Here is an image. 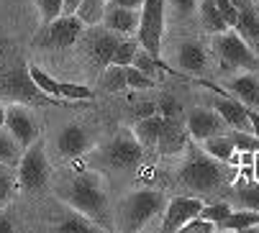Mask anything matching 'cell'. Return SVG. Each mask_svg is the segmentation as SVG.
<instances>
[{"label": "cell", "instance_id": "6da1fadb", "mask_svg": "<svg viewBox=\"0 0 259 233\" xmlns=\"http://www.w3.org/2000/svg\"><path fill=\"white\" fill-rule=\"evenodd\" d=\"M0 100L23 103V105H67L57 98L44 95L33 85L28 64L21 52L6 41H0Z\"/></svg>", "mask_w": 259, "mask_h": 233}, {"label": "cell", "instance_id": "7a4b0ae2", "mask_svg": "<svg viewBox=\"0 0 259 233\" xmlns=\"http://www.w3.org/2000/svg\"><path fill=\"white\" fill-rule=\"evenodd\" d=\"M231 179H236V167L213 159L200 146L188 149V157L177 172V184L190 195H210Z\"/></svg>", "mask_w": 259, "mask_h": 233}, {"label": "cell", "instance_id": "3957f363", "mask_svg": "<svg viewBox=\"0 0 259 233\" xmlns=\"http://www.w3.org/2000/svg\"><path fill=\"white\" fill-rule=\"evenodd\" d=\"M64 198L72 210H77V213L88 215L93 223H100L103 228H108V195H105V187L98 174H93V172L75 174L69 179Z\"/></svg>", "mask_w": 259, "mask_h": 233}, {"label": "cell", "instance_id": "277c9868", "mask_svg": "<svg viewBox=\"0 0 259 233\" xmlns=\"http://www.w3.org/2000/svg\"><path fill=\"white\" fill-rule=\"evenodd\" d=\"M213 54L218 57V64L224 72H236V69H256V52L244 41L234 31L226 28L224 33H213Z\"/></svg>", "mask_w": 259, "mask_h": 233}, {"label": "cell", "instance_id": "5b68a950", "mask_svg": "<svg viewBox=\"0 0 259 233\" xmlns=\"http://www.w3.org/2000/svg\"><path fill=\"white\" fill-rule=\"evenodd\" d=\"M49 182V162L44 154V138L36 136L21 154L18 159V172H16V184L26 192L44 190Z\"/></svg>", "mask_w": 259, "mask_h": 233}, {"label": "cell", "instance_id": "8992f818", "mask_svg": "<svg viewBox=\"0 0 259 233\" xmlns=\"http://www.w3.org/2000/svg\"><path fill=\"white\" fill-rule=\"evenodd\" d=\"M164 8L167 0H144L139 8V28L136 41L152 57L162 54V33H164Z\"/></svg>", "mask_w": 259, "mask_h": 233}, {"label": "cell", "instance_id": "52a82bcc", "mask_svg": "<svg viewBox=\"0 0 259 233\" xmlns=\"http://www.w3.org/2000/svg\"><path fill=\"white\" fill-rule=\"evenodd\" d=\"M141 157H144V146L128 131H121L93 154V159L105 164L108 169H134L141 162Z\"/></svg>", "mask_w": 259, "mask_h": 233}, {"label": "cell", "instance_id": "ba28073f", "mask_svg": "<svg viewBox=\"0 0 259 233\" xmlns=\"http://www.w3.org/2000/svg\"><path fill=\"white\" fill-rule=\"evenodd\" d=\"M162 208H164V195L159 190H149V187L134 190L126 198L121 213L123 230H141L144 223H149L154 215H159Z\"/></svg>", "mask_w": 259, "mask_h": 233}, {"label": "cell", "instance_id": "9c48e42d", "mask_svg": "<svg viewBox=\"0 0 259 233\" xmlns=\"http://www.w3.org/2000/svg\"><path fill=\"white\" fill-rule=\"evenodd\" d=\"M85 23L80 21L77 13H69V16H59L49 23L41 26V31L36 33V46L39 49H69L72 44H77V38L82 36Z\"/></svg>", "mask_w": 259, "mask_h": 233}, {"label": "cell", "instance_id": "30bf717a", "mask_svg": "<svg viewBox=\"0 0 259 233\" xmlns=\"http://www.w3.org/2000/svg\"><path fill=\"white\" fill-rule=\"evenodd\" d=\"M203 200L193 198V195H175L172 200L164 203V220H162V230L164 233H177L190 218L200 215Z\"/></svg>", "mask_w": 259, "mask_h": 233}, {"label": "cell", "instance_id": "8fae6325", "mask_svg": "<svg viewBox=\"0 0 259 233\" xmlns=\"http://www.w3.org/2000/svg\"><path fill=\"white\" fill-rule=\"evenodd\" d=\"M3 126L13 133V138L21 144V149H26L36 136H39V128H36V121H33V113L23 103L6 105V121H3Z\"/></svg>", "mask_w": 259, "mask_h": 233}, {"label": "cell", "instance_id": "7c38bea8", "mask_svg": "<svg viewBox=\"0 0 259 233\" xmlns=\"http://www.w3.org/2000/svg\"><path fill=\"white\" fill-rule=\"evenodd\" d=\"M188 136H193L195 141H203V138H210V136H218L224 133L226 123L221 121V115L215 110H208V108H195L190 115H188Z\"/></svg>", "mask_w": 259, "mask_h": 233}, {"label": "cell", "instance_id": "4fadbf2b", "mask_svg": "<svg viewBox=\"0 0 259 233\" xmlns=\"http://www.w3.org/2000/svg\"><path fill=\"white\" fill-rule=\"evenodd\" d=\"M213 110L221 115L229 128H236V131H251V123H249V108L241 103V100H234V95H218L213 100Z\"/></svg>", "mask_w": 259, "mask_h": 233}, {"label": "cell", "instance_id": "5bb4252c", "mask_svg": "<svg viewBox=\"0 0 259 233\" xmlns=\"http://www.w3.org/2000/svg\"><path fill=\"white\" fill-rule=\"evenodd\" d=\"M118 41H121L118 33L108 31L105 26L90 31V36H88V54H90V59H93L100 69H105V67L110 64V59H113V52H116Z\"/></svg>", "mask_w": 259, "mask_h": 233}, {"label": "cell", "instance_id": "9a60e30c", "mask_svg": "<svg viewBox=\"0 0 259 233\" xmlns=\"http://www.w3.org/2000/svg\"><path fill=\"white\" fill-rule=\"evenodd\" d=\"M234 3L239 8V18H236L234 31L259 54V8L251 0H234Z\"/></svg>", "mask_w": 259, "mask_h": 233}, {"label": "cell", "instance_id": "2e32d148", "mask_svg": "<svg viewBox=\"0 0 259 233\" xmlns=\"http://www.w3.org/2000/svg\"><path fill=\"white\" fill-rule=\"evenodd\" d=\"M90 146H93L90 133H88L82 126H75V123L64 126V128L59 131V136H57V149H59L62 157H67V159L82 157V154L90 151Z\"/></svg>", "mask_w": 259, "mask_h": 233}, {"label": "cell", "instance_id": "e0dca14e", "mask_svg": "<svg viewBox=\"0 0 259 233\" xmlns=\"http://www.w3.org/2000/svg\"><path fill=\"white\" fill-rule=\"evenodd\" d=\"M100 23L108 31H113V33H136V28H139V11L108 3L105 11H103Z\"/></svg>", "mask_w": 259, "mask_h": 233}, {"label": "cell", "instance_id": "ac0fdd59", "mask_svg": "<svg viewBox=\"0 0 259 233\" xmlns=\"http://www.w3.org/2000/svg\"><path fill=\"white\" fill-rule=\"evenodd\" d=\"M229 92L236 100H241L246 108L259 110V77H256L254 69H249L244 74H236L234 80L229 82Z\"/></svg>", "mask_w": 259, "mask_h": 233}, {"label": "cell", "instance_id": "d6986e66", "mask_svg": "<svg viewBox=\"0 0 259 233\" xmlns=\"http://www.w3.org/2000/svg\"><path fill=\"white\" fill-rule=\"evenodd\" d=\"M185 136H188V128L177 121V115H162V133L157 141L162 154H177L185 146Z\"/></svg>", "mask_w": 259, "mask_h": 233}, {"label": "cell", "instance_id": "ffe728a7", "mask_svg": "<svg viewBox=\"0 0 259 233\" xmlns=\"http://www.w3.org/2000/svg\"><path fill=\"white\" fill-rule=\"evenodd\" d=\"M177 62H180L182 72H188V74H203L208 69V52L198 41H185L180 46V52H177Z\"/></svg>", "mask_w": 259, "mask_h": 233}, {"label": "cell", "instance_id": "44dd1931", "mask_svg": "<svg viewBox=\"0 0 259 233\" xmlns=\"http://www.w3.org/2000/svg\"><path fill=\"white\" fill-rule=\"evenodd\" d=\"M254 228H259V213L249 210V208L231 210L215 225V230H234V233H246V230H254Z\"/></svg>", "mask_w": 259, "mask_h": 233}, {"label": "cell", "instance_id": "7402d4cb", "mask_svg": "<svg viewBox=\"0 0 259 233\" xmlns=\"http://www.w3.org/2000/svg\"><path fill=\"white\" fill-rule=\"evenodd\" d=\"M159 133H162V115H159V113H154V115H146V118H136L134 136H136V141H139L144 149H152V146H157Z\"/></svg>", "mask_w": 259, "mask_h": 233}, {"label": "cell", "instance_id": "603a6c76", "mask_svg": "<svg viewBox=\"0 0 259 233\" xmlns=\"http://www.w3.org/2000/svg\"><path fill=\"white\" fill-rule=\"evenodd\" d=\"M205 154H210L213 159L218 162H226L231 159V154H234V141L229 133H218V136H210V138H203V146H200Z\"/></svg>", "mask_w": 259, "mask_h": 233}, {"label": "cell", "instance_id": "cb8c5ba5", "mask_svg": "<svg viewBox=\"0 0 259 233\" xmlns=\"http://www.w3.org/2000/svg\"><path fill=\"white\" fill-rule=\"evenodd\" d=\"M126 67L121 64H108L100 74V90L103 92H121L126 90Z\"/></svg>", "mask_w": 259, "mask_h": 233}, {"label": "cell", "instance_id": "d4e9b609", "mask_svg": "<svg viewBox=\"0 0 259 233\" xmlns=\"http://www.w3.org/2000/svg\"><path fill=\"white\" fill-rule=\"evenodd\" d=\"M21 154H23L21 144L13 138V133H11L6 126H0V164L16 167L18 159H21Z\"/></svg>", "mask_w": 259, "mask_h": 233}, {"label": "cell", "instance_id": "484cf974", "mask_svg": "<svg viewBox=\"0 0 259 233\" xmlns=\"http://www.w3.org/2000/svg\"><path fill=\"white\" fill-rule=\"evenodd\" d=\"M200 21H203V28L208 33H224L229 28L226 21L221 18V13H218L215 0H200Z\"/></svg>", "mask_w": 259, "mask_h": 233}, {"label": "cell", "instance_id": "4316f807", "mask_svg": "<svg viewBox=\"0 0 259 233\" xmlns=\"http://www.w3.org/2000/svg\"><path fill=\"white\" fill-rule=\"evenodd\" d=\"M57 230H59V233H93V230H98V228L93 225V220H90L88 215H82V213H77V210H69V213L62 218V223L57 225Z\"/></svg>", "mask_w": 259, "mask_h": 233}, {"label": "cell", "instance_id": "83f0119b", "mask_svg": "<svg viewBox=\"0 0 259 233\" xmlns=\"http://www.w3.org/2000/svg\"><path fill=\"white\" fill-rule=\"evenodd\" d=\"M28 74H31L33 85L39 87L44 95H49V98H59V82L54 80L49 72H44L41 67H36V64H28Z\"/></svg>", "mask_w": 259, "mask_h": 233}, {"label": "cell", "instance_id": "f1b7e54d", "mask_svg": "<svg viewBox=\"0 0 259 233\" xmlns=\"http://www.w3.org/2000/svg\"><path fill=\"white\" fill-rule=\"evenodd\" d=\"M108 6V0H80L77 6V16L85 26H98L103 18V11Z\"/></svg>", "mask_w": 259, "mask_h": 233}, {"label": "cell", "instance_id": "f546056e", "mask_svg": "<svg viewBox=\"0 0 259 233\" xmlns=\"http://www.w3.org/2000/svg\"><path fill=\"white\" fill-rule=\"evenodd\" d=\"M236 203L241 208H249V210H256L259 213V184L256 182H249V184H241L236 190Z\"/></svg>", "mask_w": 259, "mask_h": 233}, {"label": "cell", "instance_id": "4dcf8cb0", "mask_svg": "<svg viewBox=\"0 0 259 233\" xmlns=\"http://www.w3.org/2000/svg\"><path fill=\"white\" fill-rule=\"evenodd\" d=\"M59 98L80 103V100H93L95 92L85 85H77V82H59Z\"/></svg>", "mask_w": 259, "mask_h": 233}, {"label": "cell", "instance_id": "1f68e13d", "mask_svg": "<svg viewBox=\"0 0 259 233\" xmlns=\"http://www.w3.org/2000/svg\"><path fill=\"white\" fill-rule=\"evenodd\" d=\"M126 85L131 90H152L157 85V80H152L149 74H144L141 69H136L134 64H128L126 67Z\"/></svg>", "mask_w": 259, "mask_h": 233}, {"label": "cell", "instance_id": "d6a6232c", "mask_svg": "<svg viewBox=\"0 0 259 233\" xmlns=\"http://www.w3.org/2000/svg\"><path fill=\"white\" fill-rule=\"evenodd\" d=\"M13 187H16L13 167L11 164H0V208H6V203L11 200Z\"/></svg>", "mask_w": 259, "mask_h": 233}, {"label": "cell", "instance_id": "836d02e7", "mask_svg": "<svg viewBox=\"0 0 259 233\" xmlns=\"http://www.w3.org/2000/svg\"><path fill=\"white\" fill-rule=\"evenodd\" d=\"M139 52V41H118L116 52H113V59H110V64H121V67H128L134 62Z\"/></svg>", "mask_w": 259, "mask_h": 233}, {"label": "cell", "instance_id": "e575fe53", "mask_svg": "<svg viewBox=\"0 0 259 233\" xmlns=\"http://www.w3.org/2000/svg\"><path fill=\"white\" fill-rule=\"evenodd\" d=\"M229 213H231V205L229 203H203V208H200V218L213 220L215 225L224 220Z\"/></svg>", "mask_w": 259, "mask_h": 233}, {"label": "cell", "instance_id": "d590c367", "mask_svg": "<svg viewBox=\"0 0 259 233\" xmlns=\"http://www.w3.org/2000/svg\"><path fill=\"white\" fill-rule=\"evenodd\" d=\"M229 136H231L236 151H256V149H259V141L254 138L251 131H236V128H231Z\"/></svg>", "mask_w": 259, "mask_h": 233}, {"label": "cell", "instance_id": "8d00e7d4", "mask_svg": "<svg viewBox=\"0 0 259 233\" xmlns=\"http://www.w3.org/2000/svg\"><path fill=\"white\" fill-rule=\"evenodd\" d=\"M177 233H215V223H213V220H205V218H200V215H195V218H190L188 223H185Z\"/></svg>", "mask_w": 259, "mask_h": 233}, {"label": "cell", "instance_id": "74e56055", "mask_svg": "<svg viewBox=\"0 0 259 233\" xmlns=\"http://www.w3.org/2000/svg\"><path fill=\"white\" fill-rule=\"evenodd\" d=\"M62 3H64V0H36V6H39V11H41L44 23H49V21H54V18L62 16Z\"/></svg>", "mask_w": 259, "mask_h": 233}, {"label": "cell", "instance_id": "f35d334b", "mask_svg": "<svg viewBox=\"0 0 259 233\" xmlns=\"http://www.w3.org/2000/svg\"><path fill=\"white\" fill-rule=\"evenodd\" d=\"M215 6H218L221 18L226 21V26L234 28V26H236V18H239V8H236V3H234V0H215Z\"/></svg>", "mask_w": 259, "mask_h": 233}, {"label": "cell", "instance_id": "ab89813d", "mask_svg": "<svg viewBox=\"0 0 259 233\" xmlns=\"http://www.w3.org/2000/svg\"><path fill=\"white\" fill-rule=\"evenodd\" d=\"M177 16H190L198 8V0H169Z\"/></svg>", "mask_w": 259, "mask_h": 233}, {"label": "cell", "instance_id": "60d3db41", "mask_svg": "<svg viewBox=\"0 0 259 233\" xmlns=\"http://www.w3.org/2000/svg\"><path fill=\"white\" fill-rule=\"evenodd\" d=\"M157 113L159 115H177L180 113V105L172 98H162V103H157Z\"/></svg>", "mask_w": 259, "mask_h": 233}, {"label": "cell", "instance_id": "b9f144b4", "mask_svg": "<svg viewBox=\"0 0 259 233\" xmlns=\"http://www.w3.org/2000/svg\"><path fill=\"white\" fill-rule=\"evenodd\" d=\"M13 230V213L8 208H0V233H11Z\"/></svg>", "mask_w": 259, "mask_h": 233}, {"label": "cell", "instance_id": "7bdbcfd3", "mask_svg": "<svg viewBox=\"0 0 259 233\" xmlns=\"http://www.w3.org/2000/svg\"><path fill=\"white\" fill-rule=\"evenodd\" d=\"M154 113H157V103H139L134 108L136 118H146V115H154Z\"/></svg>", "mask_w": 259, "mask_h": 233}, {"label": "cell", "instance_id": "ee69618b", "mask_svg": "<svg viewBox=\"0 0 259 233\" xmlns=\"http://www.w3.org/2000/svg\"><path fill=\"white\" fill-rule=\"evenodd\" d=\"M249 123H251V133H254V138L259 141V110L249 108Z\"/></svg>", "mask_w": 259, "mask_h": 233}, {"label": "cell", "instance_id": "f6af8a7d", "mask_svg": "<svg viewBox=\"0 0 259 233\" xmlns=\"http://www.w3.org/2000/svg\"><path fill=\"white\" fill-rule=\"evenodd\" d=\"M77 6H80V0H64V3H62V13H64V16L77 13Z\"/></svg>", "mask_w": 259, "mask_h": 233}, {"label": "cell", "instance_id": "bcb514c9", "mask_svg": "<svg viewBox=\"0 0 259 233\" xmlns=\"http://www.w3.org/2000/svg\"><path fill=\"white\" fill-rule=\"evenodd\" d=\"M110 3H113V6H123V8H141V3H144V0H110Z\"/></svg>", "mask_w": 259, "mask_h": 233}, {"label": "cell", "instance_id": "7dc6e473", "mask_svg": "<svg viewBox=\"0 0 259 233\" xmlns=\"http://www.w3.org/2000/svg\"><path fill=\"white\" fill-rule=\"evenodd\" d=\"M251 172H254V179L259 182V149L254 151V159H251Z\"/></svg>", "mask_w": 259, "mask_h": 233}, {"label": "cell", "instance_id": "c3c4849f", "mask_svg": "<svg viewBox=\"0 0 259 233\" xmlns=\"http://www.w3.org/2000/svg\"><path fill=\"white\" fill-rule=\"evenodd\" d=\"M3 121H6V108H3V103H0V126H3Z\"/></svg>", "mask_w": 259, "mask_h": 233}]
</instances>
